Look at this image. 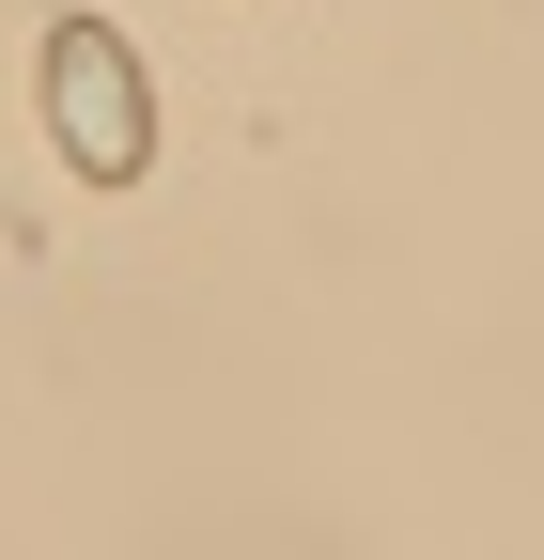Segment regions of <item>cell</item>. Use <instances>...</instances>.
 <instances>
[{
  "mask_svg": "<svg viewBox=\"0 0 544 560\" xmlns=\"http://www.w3.org/2000/svg\"><path fill=\"white\" fill-rule=\"evenodd\" d=\"M47 79H62V140H79L94 172H141V79H125V47H109V32H62V47H47Z\"/></svg>",
  "mask_w": 544,
  "mask_h": 560,
  "instance_id": "6da1fadb",
  "label": "cell"
}]
</instances>
